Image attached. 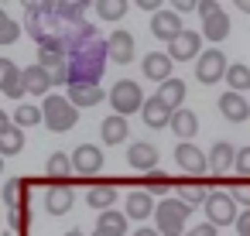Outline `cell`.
<instances>
[{"label": "cell", "instance_id": "1", "mask_svg": "<svg viewBox=\"0 0 250 236\" xmlns=\"http://www.w3.org/2000/svg\"><path fill=\"white\" fill-rule=\"evenodd\" d=\"M106 38H93L86 41L83 48L69 52L65 62H69V86L72 82H89V86H100L103 72H106Z\"/></svg>", "mask_w": 250, "mask_h": 236}, {"label": "cell", "instance_id": "2", "mask_svg": "<svg viewBox=\"0 0 250 236\" xmlns=\"http://www.w3.org/2000/svg\"><path fill=\"white\" fill-rule=\"evenodd\" d=\"M42 123L52 134H69L79 123V110L65 99V96H45L42 99Z\"/></svg>", "mask_w": 250, "mask_h": 236}, {"label": "cell", "instance_id": "3", "mask_svg": "<svg viewBox=\"0 0 250 236\" xmlns=\"http://www.w3.org/2000/svg\"><path fill=\"white\" fill-rule=\"evenodd\" d=\"M188 216H192V209L185 205V202H178V198H161L158 205H154V229L161 233V236H185V222H188Z\"/></svg>", "mask_w": 250, "mask_h": 236}, {"label": "cell", "instance_id": "4", "mask_svg": "<svg viewBox=\"0 0 250 236\" xmlns=\"http://www.w3.org/2000/svg\"><path fill=\"white\" fill-rule=\"evenodd\" d=\"M106 96H110L113 113H117V117H124V120H127L130 113L144 110V99H147V96H144V89H141L134 79H120V82H113Z\"/></svg>", "mask_w": 250, "mask_h": 236}, {"label": "cell", "instance_id": "5", "mask_svg": "<svg viewBox=\"0 0 250 236\" xmlns=\"http://www.w3.org/2000/svg\"><path fill=\"white\" fill-rule=\"evenodd\" d=\"M206 222H212L216 229L219 226H233L236 222V216H240V209H236V202L229 198V192H223V188H212L209 195H206Z\"/></svg>", "mask_w": 250, "mask_h": 236}, {"label": "cell", "instance_id": "6", "mask_svg": "<svg viewBox=\"0 0 250 236\" xmlns=\"http://www.w3.org/2000/svg\"><path fill=\"white\" fill-rule=\"evenodd\" d=\"M226 69H229V62H226L223 48H206V52L195 59V79H199L202 86H212V82L226 79Z\"/></svg>", "mask_w": 250, "mask_h": 236}, {"label": "cell", "instance_id": "7", "mask_svg": "<svg viewBox=\"0 0 250 236\" xmlns=\"http://www.w3.org/2000/svg\"><path fill=\"white\" fill-rule=\"evenodd\" d=\"M206 48H202V31H185L182 28V35L168 45V59L171 62H192V59H199Z\"/></svg>", "mask_w": 250, "mask_h": 236}, {"label": "cell", "instance_id": "8", "mask_svg": "<svg viewBox=\"0 0 250 236\" xmlns=\"http://www.w3.org/2000/svg\"><path fill=\"white\" fill-rule=\"evenodd\" d=\"M69 161H72V171L83 175V178L103 171V151H100L96 144H79V147L69 154Z\"/></svg>", "mask_w": 250, "mask_h": 236}, {"label": "cell", "instance_id": "9", "mask_svg": "<svg viewBox=\"0 0 250 236\" xmlns=\"http://www.w3.org/2000/svg\"><path fill=\"white\" fill-rule=\"evenodd\" d=\"M151 35L165 45H171L178 35H182V18L171 11V7H161L158 14H151Z\"/></svg>", "mask_w": 250, "mask_h": 236}, {"label": "cell", "instance_id": "10", "mask_svg": "<svg viewBox=\"0 0 250 236\" xmlns=\"http://www.w3.org/2000/svg\"><path fill=\"white\" fill-rule=\"evenodd\" d=\"M65 99H69L76 110H93V106H100V103L106 99V93H103V86L72 82V86H65Z\"/></svg>", "mask_w": 250, "mask_h": 236}, {"label": "cell", "instance_id": "11", "mask_svg": "<svg viewBox=\"0 0 250 236\" xmlns=\"http://www.w3.org/2000/svg\"><path fill=\"white\" fill-rule=\"evenodd\" d=\"M175 161H178V168L185 171V175H192V178H199V175H206L209 171V161H206V151H199L192 140L188 144H178L175 147Z\"/></svg>", "mask_w": 250, "mask_h": 236}, {"label": "cell", "instance_id": "12", "mask_svg": "<svg viewBox=\"0 0 250 236\" xmlns=\"http://www.w3.org/2000/svg\"><path fill=\"white\" fill-rule=\"evenodd\" d=\"M106 55H110V62H117V65H130L134 55H137L134 35H130V31H113V35L106 38Z\"/></svg>", "mask_w": 250, "mask_h": 236}, {"label": "cell", "instance_id": "13", "mask_svg": "<svg viewBox=\"0 0 250 236\" xmlns=\"http://www.w3.org/2000/svg\"><path fill=\"white\" fill-rule=\"evenodd\" d=\"M219 117L226 120V123H247L250 120V103H247V96H240V93H223L219 96Z\"/></svg>", "mask_w": 250, "mask_h": 236}, {"label": "cell", "instance_id": "14", "mask_svg": "<svg viewBox=\"0 0 250 236\" xmlns=\"http://www.w3.org/2000/svg\"><path fill=\"white\" fill-rule=\"evenodd\" d=\"M127 164H130L134 171H144V175L158 171V147L147 144V140H134V144L127 147Z\"/></svg>", "mask_w": 250, "mask_h": 236}, {"label": "cell", "instance_id": "15", "mask_svg": "<svg viewBox=\"0 0 250 236\" xmlns=\"http://www.w3.org/2000/svg\"><path fill=\"white\" fill-rule=\"evenodd\" d=\"M141 69H144V79H151V82H168L171 79V69H175V62L168 59V52H147L144 59H141Z\"/></svg>", "mask_w": 250, "mask_h": 236}, {"label": "cell", "instance_id": "16", "mask_svg": "<svg viewBox=\"0 0 250 236\" xmlns=\"http://www.w3.org/2000/svg\"><path fill=\"white\" fill-rule=\"evenodd\" d=\"M72 205H76V192H72V185H65V181L48 185V192H45V212H48V216H65Z\"/></svg>", "mask_w": 250, "mask_h": 236}, {"label": "cell", "instance_id": "17", "mask_svg": "<svg viewBox=\"0 0 250 236\" xmlns=\"http://www.w3.org/2000/svg\"><path fill=\"white\" fill-rule=\"evenodd\" d=\"M124 216H127V222H130V219L144 222L147 216H154V198H151L144 188L127 192V198H124Z\"/></svg>", "mask_w": 250, "mask_h": 236}, {"label": "cell", "instance_id": "18", "mask_svg": "<svg viewBox=\"0 0 250 236\" xmlns=\"http://www.w3.org/2000/svg\"><path fill=\"white\" fill-rule=\"evenodd\" d=\"M229 35V14L219 7L216 14L202 18V41H212V48H219V41H226Z\"/></svg>", "mask_w": 250, "mask_h": 236}, {"label": "cell", "instance_id": "19", "mask_svg": "<svg viewBox=\"0 0 250 236\" xmlns=\"http://www.w3.org/2000/svg\"><path fill=\"white\" fill-rule=\"evenodd\" d=\"M21 86H24V96H48L52 76L42 65H28V69H21Z\"/></svg>", "mask_w": 250, "mask_h": 236}, {"label": "cell", "instance_id": "20", "mask_svg": "<svg viewBox=\"0 0 250 236\" xmlns=\"http://www.w3.org/2000/svg\"><path fill=\"white\" fill-rule=\"evenodd\" d=\"M171 134L182 140V144H188V140H195V134H199V117H195V110H175L171 113Z\"/></svg>", "mask_w": 250, "mask_h": 236}, {"label": "cell", "instance_id": "21", "mask_svg": "<svg viewBox=\"0 0 250 236\" xmlns=\"http://www.w3.org/2000/svg\"><path fill=\"white\" fill-rule=\"evenodd\" d=\"M0 93L11 96V99H21V96H24L21 69H18V62H11V59H0Z\"/></svg>", "mask_w": 250, "mask_h": 236}, {"label": "cell", "instance_id": "22", "mask_svg": "<svg viewBox=\"0 0 250 236\" xmlns=\"http://www.w3.org/2000/svg\"><path fill=\"white\" fill-rule=\"evenodd\" d=\"M233 157H236V147H233L229 140H216V144L209 147V154H206V161H209V171H212V175L229 171V168H233Z\"/></svg>", "mask_w": 250, "mask_h": 236}, {"label": "cell", "instance_id": "23", "mask_svg": "<svg viewBox=\"0 0 250 236\" xmlns=\"http://www.w3.org/2000/svg\"><path fill=\"white\" fill-rule=\"evenodd\" d=\"M100 137H103V144H124L127 137H130V123L124 120V117H117V113H110V117H103V123H100Z\"/></svg>", "mask_w": 250, "mask_h": 236}, {"label": "cell", "instance_id": "24", "mask_svg": "<svg viewBox=\"0 0 250 236\" xmlns=\"http://www.w3.org/2000/svg\"><path fill=\"white\" fill-rule=\"evenodd\" d=\"M117 185L113 181H100V185H89V192H86V205H93V209H100V212H106V209H113L117 205Z\"/></svg>", "mask_w": 250, "mask_h": 236}, {"label": "cell", "instance_id": "25", "mask_svg": "<svg viewBox=\"0 0 250 236\" xmlns=\"http://www.w3.org/2000/svg\"><path fill=\"white\" fill-rule=\"evenodd\" d=\"M93 236H127V216L117 212V209L100 212V219H96V233H93Z\"/></svg>", "mask_w": 250, "mask_h": 236}, {"label": "cell", "instance_id": "26", "mask_svg": "<svg viewBox=\"0 0 250 236\" xmlns=\"http://www.w3.org/2000/svg\"><path fill=\"white\" fill-rule=\"evenodd\" d=\"M141 117H144V123H147V127H154V130H165V127L171 123V110H168L158 96H147V99H144Z\"/></svg>", "mask_w": 250, "mask_h": 236}, {"label": "cell", "instance_id": "27", "mask_svg": "<svg viewBox=\"0 0 250 236\" xmlns=\"http://www.w3.org/2000/svg\"><path fill=\"white\" fill-rule=\"evenodd\" d=\"M154 96H158V99L175 113V110H182V103H185V82L171 76L168 82H161V86H158V93H154Z\"/></svg>", "mask_w": 250, "mask_h": 236}, {"label": "cell", "instance_id": "28", "mask_svg": "<svg viewBox=\"0 0 250 236\" xmlns=\"http://www.w3.org/2000/svg\"><path fill=\"white\" fill-rule=\"evenodd\" d=\"M171 188L178 192V202H185L188 209H195V205H206V195H209V188H202L199 181H175Z\"/></svg>", "mask_w": 250, "mask_h": 236}, {"label": "cell", "instance_id": "29", "mask_svg": "<svg viewBox=\"0 0 250 236\" xmlns=\"http://www.w3.org/2000/svg\"><path fill=\"white\" fill-rule=\"evenodd\" d=\"M62 35H65V55H69V52L83 48L86 41H93V38H96V28L83 21V24H72V28H69V31H62Z\"/></svg>", "mask_w": 250, "mask_h": 236}, {"label": "cell", "instance_id": "30", "mask_svg": "<svg viewBox=\"0 0 250 236\" xmlns=\"http://www.w3.org/2000/svg\"><path fill=\"white\" fill-rule=\"evenodd\" d=\"M86 14V0H55V18L69 24H83Z\"/></svg>", "mask_w": 250, "mask_h": 236}, {"label": "cell", "instance_id": "31", "mask_svg": "<svg viewBox=\"0 0 250 236\" xmlns=\"http://www.w3.org/2000/svg\"><path fill=\"white\" fill-rule=\"evenodd\" d=\"M24 195H28V181H24V178L4 181V205H7V209H24V205H28Z\"/></svg>", "mask_w": 250, "mask_h": 236}, {"label": "cell", "instance_id": "32", "mask_svg": "<svg viewBox=\"0 0 250 236\" xmlns=\"http://www.w3.org/2000/svg\"><path fill=\"white\" fill-rule=\"evenodd\" d=\"M226 86H229V93H250V65H243V62H236V65H229L226 69Z\"/></svg>", "mask_w": 250, "mask_h": 236}, {"label": "cell", "instance_id": "33", "mask_svg": "<svg viewBox=\"0 0 250 236\" xmlns=\"http://www.w3.org/2000/svg\"><path fill=\"white\" fill-rule=\"evenodd\" d=\"M21 151H24V130L11 123L4 134H0V157H7V154H21Z\"/></svg>", "mask_w": 250, "mask_h": 236}, {"label": "cell", "instance_id": "34", "mask_svg": "<svg viewBox=\"0 0 250 236\" xmlns=\"http://www.w3.org/2000/svg\"><path fill=\"white\" fill-rule=\"evenodd\" d=\"M93 11H96L103 21H120V18L130 11V4H127V0H96Z\"/></svg>", "mask_w": 250, "mask_h": 236}, {"label": "cell", "instance_id": "35", "mask_svg": "<svg viewBox=\"0 0 250 236\" xmlns=\"http://www.w3.org/2000/svg\"><path fill=\"white\" fill-rule=\"evenodd\" d=\"M14 127H35V123H42V106H31V103H21L18 110H14Z\"/></svg>", "mask_w": 250, "mask_h": 236}, {"label": "cell", "instance_id": "36", "mask_svg": "<svg viewBox=\"0 0 250 236\" xmlns=\"http://www.w3.org/2000/svg\"><path fill=\"white\" fill-rule=\"evenodd\" d=\"M171 185H175V181H171L168 175H161V171H151V175H147V181H144V192H147L151 198H154V195H161V198H165V195L171 192Z\"/></svg>", "mask_w": 250, "mask_h": 236}, {"label": "cell", "instance_id": "37", "mask_svg": "<svg viewBox=\"0 0 250 236\" xmlns=\"http://www.w3.org/2000/svg\"><path fill=\"white\" fill-rule=\"evenodd\" d=\"M45 171H48L52 178H69V175H72V161H69V154H62V151H55V154L48 157V164H45Z\"/></svg>", "mask_w": 250, "mask_h": 236}, {"label": "cell", "instance_id": "38", "mask_svg": "<svg viewBox=\"0 0 250 236\" xmlns=\"http://www.w3.org/2000/svg\"><path fill=\"white\" fill-rule=\"evenodd\" d=\"M229 198H233L236 205L250 209V178H247V181H236V185L229 188Z\"/></svg>", "mask_w": 250, "mask_h": 236}, {"label": "cell", "instance_id": "39", "mask_svg": "<svg viewBox=\"0 0 250 236\" xmlns=\"http://www.w3.org/2000/svg\"><path fill=\"white\" fill-rule=\"evenodd\" d=\"M233 171H236L243 181L250 178V147H240V151H236V157H233Z\"/></svg>", "mask_w": 250, "mask_h": 236}, {"label": "cell", "instance_id": "40", "mask_svg": "<svg viewBox=\"0 0 250 236\" xmlns=\"http://www.w3.org/2000/svg\"><path fill=\"white\" fill-rule=\"evenodd\" d=\"M18 38H21V24H18V21L11 18V21H7L4 28H0V45H14Z\"/></svg>", "mask_w": 250, "mask_h": 236}, {"label": "cell", "instance_id": "41", "mask_svg": "<svg viewBox=\"0 0 250 236\" xmlns=\"http://www.w3.org/2000/svg\"><path fill=\"white\" fill-rule=\"evenodd\" d=\"M185 236H219V229H216L212 222H199V226L185 229Z\"/></svg>", "mask_w": 250, "mask_h": 236}, {"label": "cell", "instance_id": "42", "mask_svg": "<svg viewBox=\"0 0 250 236\" xmlns=\"http://www.w3.org/2000/svg\"><path fill=\"white\" fill-rule=\"evenodd\" d=\"M233 226H236V236H250V209H243Z\"/></svg>", "mask_w": 250, "mask_h": 236}, {"label": "cell", "instance_id": "43", "mask_svg": "<svg viewBox=\"0 0 250 236\" xmlns=\"http://www.w3.org/2000/svg\"><path fill=\"white\" fill-rule=\"evenodd\" d=\"M195 11H199L202 18H209V14H216V11H219V4H216V0H199Z\"/></svg>", "mask_w": 250, "mask_h": 236}, {"label": "cell", "instance_id": "44", "mask_svg": "<svg viewBox=\"0 0 250 236\" xmlns=\"http://www.w3.org/2000/svg\"><path fill=\"white\" fill-rule=\"evenodd\" d=\"M7 219H11L14 229H21L24 226V209H7Z\"/></svg>", "mask_w": 250, "mask_h": 236}, {"label": "cell", "instance_id": "45", "mask_svg": "<svg viewBox=\"0 0 250 236\" xmlns=\"http://www.w3.org/2000/svg\"><path fill=\"white\" fill-rule=\"evenodd\" d=\"M195 4H199V0H178V4H175L171 11H175V14L182 18V14H188V11H195Z\"/></svg>", "mask_w": 250, "mask_h": 236}, {"label": "cell", "instance_id": "46", "mask_svg": "<svg viewBox=\"0 0 250 236\" xmlns=\"http://www.w3.org/2000/svg\"><path fill=\"white\" fill-rule=\"evenodd\" d=\"M137 7H141V11H151V14H158L165 4H158V0H137Z\"/></svg>", "mask_w": 250, "mask_h": 236}, {"label": "cell", "instance_id": "47", "mask_svg": "<svg viewBox=\"0 0 250 236\" xmlns=\"http://www.w3.org/2000/svg\"><path fill=\"white\" fill-rule=\"evenodd\" d=\"M130 236H161V233H158V229H147V226H141V229H137V233H130Z\"/></svg>", "mask_w": 250, "mask_h": 236}, {"label": "cell", "instance_id": "48", "mask_svg": "<svg viewBox=\"0 0 250 236\" xmlns=\"http://www.w3.org/2000/svg\"><path fill=\"white\" fill-rule=\"evenodd\" d=\"M7 127H11V117H7V113H4V110H0V134H4V130H7Z\"/></svg>", "mask_w": 250, "mask_h": 236}, {"label": "cell", "instance_id": "49", "mask_svg": "<svg viewBox=\"0 0 250 236\" xmlns=\"http://www.w3.org/2000/svg\"><path fill=\"white\" fill-rule=\"evenodd\" d=\"M236 11H243V14H250V0H240V4H236Z\"/></svg>", "mask_w": 250, "mask_h": 236}, {"label": "cell", "instance_id": "50", "mask_svg": "<svg viewBox=\"0 0 250 236\" xmlns=\"http://www.w3.org/2000/svg\"><path fill=\"white\" fill-rule=\"evenodd\" d=\"M7 21H11V14H7V11H4V7H0V28H4V24H7Z\"/></svg>", "mask_w": 250, "mask_h": 236}, {"label": "cell", "instance_id": "51", "mask_svg": "<svg viewBox=\"0 0 250 236\" xmlns=\"http://www.w3.org/2000/svg\"><path fill=\"white\" fill-rule=\"evenodd\" d=\"M65 236H86V233H83V229H69Z\"/></svg>", "mask_w": 250, "mask_h": 236}, {"label": "cell", "instance_id": "52", "mask_svg": "<svg viewBox=\"0 0 250 236\" xmlns=\"http://www.w3.org/2000/svg\"><path fill=\"white\" fill-rule=\"evenodd\" d=\"M0 171H4V157H0Z\"/></svg>", "mask_w": 250, "mask_h": 236}]
</instances>
